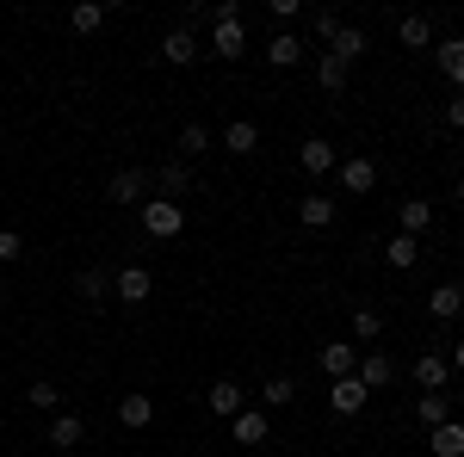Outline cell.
I'll list each match as a JSON object with an SVG mask.
<instances>
[{
	"mask_svg": "<svg viewBox=\"0 0 464 457\" xmlns=\"http://www.w3.org/2000/svg\"><path fill=\"white\" fill-rule=\"evenodd\" d=\"M297 223H304V229H328V223H334V198H328V192H304V198H297Z\"/></svg>",
	"mask_w": 464,
	"mask_h": 457,
	"instance_id": "cell-13",
	"label": "cell"
},
{
	"mask_svg": "<svg viewBox=\"0 0 464 457\" xmlns=\"http://www.w3.org/2000/svg\"><path fill=\"white\" fill-rule=\"evenodd\" d=\"M143 229L155 242H174L179 229H186V205H174V198H143Z\"/></svg>",
	"mask_w": 464,
	"mask_h": 457,
	"instance_id": "cell-1",
	"label": "cell"
},
{
	"mask_svg": "<svg viewBox=\"0 0 464 457\" xmlns=\"http://www.w3.org/2000/svg\"><path fill=\"white\" fill-rule=\"evenodd\" d=\"M69 25H74L81 37H87V32H100V25H106V6H100V0H81V6L69 13Z\"/></svg>",
	"mask_w": 464,
	"mask_h": 457,
	"instance_id": "cell-29",
	"label": "cell"
},
{
	"mask_svg": "<svg viewBox=\"0 0 464 457\" xmlns=\"http://www.w3.org/2000/svg\"><path fill=\"white\" fill-rule=\"evenodd\" d=\"M310 25H316V37H322V43H334V32H341V19H334V13H316Z\"/></svg>",
	"mask_w": 464,
	"mask_h": 457,
	"instance_id": "cell-36",
	"label": "cell"
},
{
	"mask_svg": "<svg viewBox=\"0 0 464 457\" xmlns=\"http://www.w3.org/2000/svg\"><path fill=\"white\" fill-rule=\"evenodd\" d=\"M328 56L359 62V56H365V32H359V25H341V32H334V43H328Z\"/></svg>",
	"mask_w": 464,
	"mask_h": 457,
	"instance_id": "cell-25",
	"label": "cell"
},
{
	"mask_svg": "<svg viewBox=\"0 0 464 457\" xmlns=\"http://www.w3.org/2000/svg\"><path fill=\"white\" fill-rule=\"evenodd\" d=\"M297 167H304L310 179H322V174H334V167H341V155H334V142H328V137H310L304 148H297Z\"/></svg>",
	"mask_w": 464,
	"mask_h": 457,
	"instance_id": "cell-5",
	"label": "cell"
},
{
	"mask_svg": "<svg viewBox=\"0 0 464 457\" xmlns=\"http://www.w3.org/2000/svg\"><path fill=\"white\" fill-rule=\"evenodd\" d=\"M415 260H421V242H415V235H402V229H396V235H391V247H384V266H391V272H409V266H415Z\"/></svg>",
	"mask_w": 464,
	"mask_h": 457,
	"instance_id": "cell-19",
	"label": "cell"
},
{
	"mask_svg": "<svg viewBox=\"0 0 464 457\" xmlns=\"http://www.w3.org/2000/svg\"><path fill=\"white\" fill-rule=\"evenodd\" d=\"M229 433H236V445H266L273 439V421H266V408H242L229 421Z\"/></svg>",
	"mask_w": 464,
	"mask_h": 457,
	"instance_id": "cell-9",
	"label": "cell"
},
{
	"mask_svg": "<svg viewBox=\"0 0 464 457\" xmlns=\"http://www.w3.org/2000/svg\"><path fill=\"white\" fill-rule=\"evenodd\" d=\"M347 69H353V62H341V56H322V62H316V81L328 87V93H341V87H347Z\"/></svg>",
	"mask_w": 464,
	"mask_h": 457,
	"instance_id": "cell-31",
	"label": "cell"
},
{
	"mask_svg": "<svg viewBox=\"0 0 464 457\" xmlns=\"http://www.w3.org/2000/svg\"><path fill=\"white\" fill-rule=\"evenodd\" d=\"M452 371H464V340H459V347H452Z\"/></svg>",
	"mask_w": 464,
	"mask_h": 457,
	"instance_id": "cell-39",
	"label": "cell"
},
{
	"mask_svg": "<svg viewBox=\"0 0 464 457\" xmlns=\"http://www.w3.org/2000/svg\"><path fill=\"white\" fill-rule=\"evenodd\" d=\"M446 371H452L446 352H421V358H415V384L421 389H446Z\"/></svg>",
	"mask_w": 464,
	"mask_h": 457,
	"instance_id": "cell-18",
	"label": "cell"
},
{
	"mask_svg": "<svg viewBox=\"0 0 464 457\" xmlns=\"http://www.w3.org/2000/svg\"><path fill=\"white\" fill-rule=\"evenodd\" d=\"M334 174H341V186H347V198H365V192L378 186V161H365V155H347Z\"/></svg>",
	"mask_w": 464,
	"mask_h": 457,
	"instance_id": "cell-8",
	"label": "cell"
},
{
	"mask_svg": "<svg viewBox=\"0 0 464 457\" xmlns=\"http://www.w3.org/2000/svg\"><path fill=\"white\" fill-rule=\"evenodd\" d=\"M440 74L464 93V37H446V43H440Z\"/></svg>",
	"mask_w": 464,
	"mask_h": 457,
	"instance_id": "cell-21",
	"label": "cell"
},
{
	"mask_svg": "<svg viewBox=\"0 0 464 457\" xmlns=\"http://www.w3.org/2000/svg\"><path fill=\"white\" fill-rule=\"evenodd\" d=\"M415 414H421L428 426H446L452 421V395H446V389H428V395L415 402Z\"/></svg>",
	"mask_w": 464,
	"mask_h": 457,
	"instance_id": "cell-24",
	"label": "cell"
},
{
	"mask_svg": "<svg viewBox=\"0 0 464 457\" xmlns=\"http://www.w3.org/2000/svg\"><path fill=\"white\" fill-rule=\"evenodd\" d=\"M396 37H402L409 50H428V43H433V25L421 19V13H409V19H396Z\"/></svg>",
	"mask_w": 464,
	"mask_h": 457,
	"instance_id": "cell-27",
	"label": "cell"
},
{
	"mask_svg": "<svg viewBox=\"0 0 464 457\" xmlns=\"http://www.w3.org/2000/svg\"><path fill=\"white\" fill-rule=\"evenodd\" d=\"M143 192H149V174H143V167H124V174H111V186H106L111 205H143Z\"/></svg>",
	"mask_w": 464,
	"mask_h": 457,
	"instance_id": "cell-11",
	"label": "cell"
},
{
	"mask_svg": "<svg viewBox=\"0 0 464 457\" xmlns=\"http://www.w3.org/2000/svg\"><path fill=\"white\" fill-rule=\"evenodd\" d=\"M446 124H452V130H464V93H459V100H446Z\"/></svg>",
	"mask_w": 464,
	"mask_h": 457,
	"instance_id": "cell-38",
	"label": "cell"
},
{
	"mask_svg": "<svg viewBox=\"0 0 464 457\" xmlns=\"http://www.w3.org/2000/svg\"><path fill=\"white\" fill-rule=\"evenodd\" d=\"M260 402H266V408H285V402H297V384H291V377H266Z\"/></svg>",
	"mask_w": 464,
	"mask_h": 457,
	"instance_id": "cell-33",
	"label": "cell"
},
{
	"mask_svg": "<svg viewBox=\"0 0 464 457\" xmlns=\"http://www.w3.org/2000/svg\"><path fill=\"white\" fill-rule=\"evenodd\" d=\"M19 253H25V235L19 229H0V266H13Z\"/></svg>",
	"mask_w": 464,
	"mask_h": 457,
	"instance_id": "cell-35",
	"label": "cell"
},
{
	"mask_svg": "<svg viewBox=\"0 0 464 457\" xmlns=\"http://www.w3.org/2000/svg\"><path fill=\"white\" fill-rule=\"evenodd\" d=\"M149 266H124V272H118V279H111V297H118V303H149Z\"/></svg>",
	"mask_w": 464,
	"mask_h": 457,
	"instance_id": "cell-12",
	"label": "cell"
},
{
	"mask_svg": "<svg viewBox=\"0 0 464 457\" xmlns=\"http://www.w3.org/2000/svg\"><path fill=\"white\" fill-rule=\"evenodd\" d=\"M149 186H155V192H161V198H186V192H192V167H186V161H168V167H161V174L149 179Z\"/></svg>",
	"mask_w": 464,
	"mask_h": 457,
	"instance_id": "cell-14",
	"label": "cell"
},
{
	"mask_svg": "<svg viewBox=\"0 0 464 457\" xmlns=\"http://www.w3.org/2000/svg\"><path fill=\"white\" fill-rule=\"evenodd\" d=\"M316 365L328 371V384H341V377H353V371H359V347H347V340H328V347L316 352Z\"/></svg>",
	"mask_w": 464,
	"mask_h": 457,
	"instance_id": "cell-6",
	"label": "cell"
},
{
	"mask_svg": "<svg viewBox=\"0 0 464 457\" xmlns=\"http://www.w3.org/2000/svg\"><path fill=\"white\" fill-rule=\"evenodd\" d=\"M353 334L359 340H378V334H384V316H378V309H353Z\"/></svg>",
	"mask_w": 464,
	"mask_h": 457,
	"instance_id": "cell-34",
	"label": "cell"
},
{
	"mask_svg": "<svg viewBox=\"0 0 464 457\" xmlns=\"http://www.w3.org/2000/svg\"><path fill=\"white\" fill-rule=\"evenodd\" d=\"M25 402H32L37 414H56V408H63V389L50 384V377H37V384H32V389H25Z\"/></svg>",
	"mask_w": 464,
	"mask_h": 457,
	"instance_id": "cell-28",
	"label": "cell"
},
{
	"mask_svg": "<svg viewBox=\"0 0 464 457\" xmlns=\"http://www.w3.org/2000/svg\"><path fill=\"white\" fill-rule=\"evenodd\" d=\"M118 421L130 426V433H143V426L155 421V402H149V395H137V389H130V395H118Z\"/></svg>",
	"mask_w": 464,
	"mask_h": 457,
	"instance_id": "cell-17",
	"label": "cell"
},
{
	"mask_svg": "<svg viewBox=\"0 0 464 457\" xmlns=\"http://www.w3.org/2000/svg\"><path fill=\"white\" fill-rule=\"evenodd\" d=\"M81 439H87V421H81V414H56V421H50V445H56V452H74Z\"/></svg>",
	"mask_w": 464,
	"mask_h": 457,
	"instance_id": "cell-20",
	"label": "cell"
},
{
	"mask_svg": "<svg viewBox=\"0 0 464 457\" xmlns=\"http://www.w3.org/2000/svg\"><path fill=\"white\" fill-rule=\"evenodd\" d=\"M428 316L433 321H459L464 316V284H452V279L433 284V290H428Z\"/></svg>",
	"mask_w": 464,
	"mask_h": 457,
	"instance_id": "cell-10",
	"label": "cell"
},
{
	"mask_svg": "<svg viewBox=\"0 0 464 457\" xmlns=\"http://www.w3.org/2000/svg\"><path fill=\"white\" fill-rule=\"evenodd\" d=\"M396 223H402V235L421 242V229L433 223V205H428V198H402V205H396Z\"/></svg>",
	"mask_w": 464,
	"mask_h": 457,
	"instance_id": "cell-16",
	"label": "cell"
},
{
	"mask_svg": "<svg viewBox=\"0 0 464 457\" xmlns=\"http://www.w3.org/2000/svg\"><path fill=\"white\" fill-rule=\"evenodd\" d=\"M223 148H229V155H254V148H260V130H254L248 118H236V124L223 130Z\"/></svg>",
	"mask_w": 464,
	"mask_h": 457,
	"instance_id": "cell-26",
	"label": "cell"
},
{
	"mask_svg": "<svg viewBox=\"0 0 464 457\" xmlns=\"http://www.w3.org/2000/svg\"><path fill=\"white\" fill-rule=\"evenodd\" d=\"M205 402H211V414H223V421H236V414L248 408V389L236 384V377H217V384L205 389Z\"/></svg>",
	"mask_w": 464,
	"mask_h": 457,
	"instance_id": "cell-3",
	"label": "cell"
},
{
	"mask_svg": "<svg viewBox=\"0 0 464 457\" xmlns=\"http://www.w3.org/2000/svg\"><path fill=\"white\" fill-rule=\"evenodd\" d=\"M266 62H273V69H297V62H304V43H297L291 32H279L273 43H266Z\"/></svg>",
	"mask_w": 464,
	"mask_h": 457,
	"instance_id": "cell-23",
	"label": "cell"
},
{
	"mask_svg": "<svg viewBox=\"0 0 464 457\" xmlns=\"http://www.w3.org/2000/svg\"><path fill=\"white\" fill-rule=\"evenodd\" d=\"M205 148H211V130H205V124H186V130H179V161H198Z\"/></svg>",
	"mask_w": 464,
	"mask_h": 457,
	"instance_id": "cell-30",
	"label": "cell"
},
{
	"mask_svg": "<svg viewBox=\"0 0 464 457\" xmlns=\"http://www.w3.org/2000/svg\"><path fill=\"white\" fill-rule=\"evenodd\" d=\"M211 56H223V62L248 56V25H242V19H223V25H211Z\"/></svg>",
	"mask_w": 464,
	"mask_h": 457,
	"instance_id": "cell-4",
	"label": "cell"
},
{
	"mask_svg": "<svg viewBox=\"0 0 464 457\" xmlns=\"http://www.w3.org/2000/svg\"><path fill=\"white\" fill-rule=\"evenodd\" d=\"M74 290H81L87 303H106V297H111V279H106V272H93V266H87V272L74 279Z\"/></svg>",
	"mask_w": 464,
	"mask_h": 457,
	"instance_id": "cell-32",
	"label": "cell"
},
{
	"mask_svg": "<svg viewBox=\"0 0 464 457\" xmlns=\"http://www.w3.org/2000/svg\"><path fill=\"white\" fill-rule=\"evenodd\" d=\"M459 205H464V179H459Z\"/></svg>",
	"mask_w": 464,
	"mask_h": 457,
	"instance_id": "cell-40",
	"label": "cell"
},
{
	"mask_svg": "<svg viewBox=\"0 0 464 457\" xmlns=\"http://www.w3.org/2000/svg\"><path fill=\"white\" fill-rule=\"evenodd\" d=\"M433 457H464V421H446V426H433Z\"/></svg>",
	"mask_w": 464,
	"mask_h": 457,
	"instance_id": "cell-22",
	"label": "cell"
},
{
	"mask_svg": "<svg viewBox=\"0 0 464 457\" xmlns=\"http://www.w3.org/2000/svg\"><path fill=\"white\" fill-rule=\"evenodd\" d=\"M365 389H391V377H396V365L384 358V352H359V371H353Z\"/></svg>",
	"mask_w": 464,
	"mask_h": 457,
	"instance_id": "cell-15",
	"label": "cell"
},
{
	"mask_svg": "<svg viewBox=\"0 0 464 457\" xmlns=\"http://www.w3.org/2000/svg\"><path fill=\"white\" fill-rule=\"evenodd\" d=\"M223 19H242V0H217V6H211V25H223Z\"/></svg>",
	"mask_w": 464,
	"mask_h": 457,
	"instance_id": "cell-37",
	"label": "cell"
},
{
	"mask_svg": "<svg viewBox=\"0 0 464 457\" xmlns=\"http://www.w3.org/2000/svg\"><path fill=\"white\" fill-rule=\"evenodd\" d=\"M365 402H372V389L359 384V377H341V384H328V408H334L341 421H353Z\"/></svg>",
	"mask_w": 464,
	"mask_h": 457,
	"instance_id": "cell-7",
	"label": "cell"
},
{
	"mask_svg": "<svg viewBox=\"0 0 464 457\" xmlns=\"http://www.w3.org/2000/svg\"><path fill=\"white\" fill-rule=\"evenodd\" d=\"M459 414H464V395H459Z\"/></svg>",
	"mask_w": 464,
	"mask_h": 457,
	"instance_id": "cell-41",
	"label": "cell"
},
{
	"mask_svg": "<svg viewBox=\"0 0 464 457\" xmlns=\"http://www.w3.org/2000/svg\"><path fill=\"white\" fill-rule=\"evenodd\" d=\"M198 56H205V43H198V32H186V25H174V32L161 37V62H168V69H192Z\"/></svg>",
	"mask_w": 464,
	"mask_h": 457,
	"instance_id": "cell-2",
	"label": "cell"
}]
</instances>
